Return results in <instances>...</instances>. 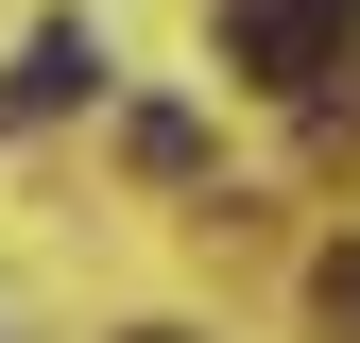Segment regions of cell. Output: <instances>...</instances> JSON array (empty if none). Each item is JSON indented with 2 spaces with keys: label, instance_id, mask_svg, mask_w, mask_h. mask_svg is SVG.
<instances>
[{
  "label": "cell",
  "instance_id": "1",
  "mask_svg": "<svg viewBox=\"0 0 360 343\" xmlns=\"http://www.w3.org/2000/svg\"><path fill=\"white\" fill-rule=\"evenodd\" d=\"M360 34V0H223V52H240L257 86H326Z\"/></svg>",
  "mask_w": 360,
  "mask_h": 343
},
{
  "label": "cell",
  "instance_id": "2",
  "mask_svg": "<svg viewBox=\"0 0 360 343\" xmlns=\"http://www.w3.org/2000/svg\"><path fill=\"white\" fill-rule=\"evenodd\" d=\"M86 86H103V34H86V18H52V34L18 52V69H0V138H34V120H69Z\"/></svg>",
  "mask_w": 360,
  "mask_h": 343
},
{
  "label": "cell",
  "instance_id": "3",
  "mask_svg": "<svg viewBox=\"0 0 360 343\" xmlns=\"http://www.w3.org/2000/svg\"><path fill=\"white\" fill-rule=\"evenodd\" d=\"M120 155H138L155 189H189V172H206V120H189V103H138V120H120Z\"/></svg>",
  "mask_w": 360,
  "mask_h": 343
},
{
  "label": "cell",
  "instance_id": "4",
  "mask_svg": "<svg viewBox=\"0 0 360 343\" xmlns=\"http://www.w3.org/2000/svg\"><path fill=\"white\" fill-rule=\"evenodd\" d=\"M309 309H326V343H360V257H326V275H309Z\"/></svg>",
  "mask_w": 360,
  "mask_h": 343
},
{
  "label": "cell",
  "instance_id": "5",
  "mask_svg": "<svg viewBox=\"0 0 360 343\" xmlns=\"http://www.w3.org/2000/svg\"><path fill=\"white\" fill-rule=\"evenodd\" d=\"M138 343H172V326H138Z\"/></svg>",
  "mask_w": 360,
  "mask_h": 343
}]
</instances>
